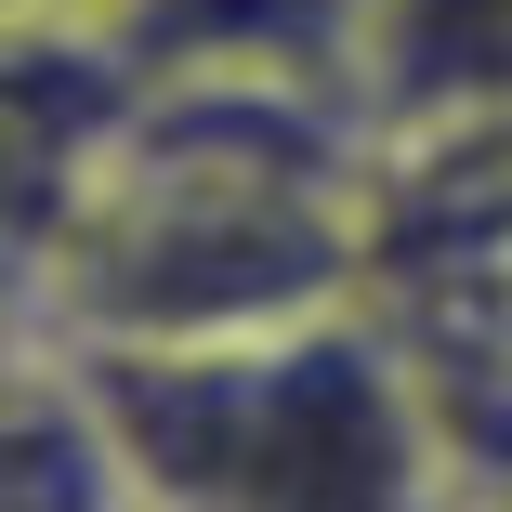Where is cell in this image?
Masks as SVG:
<instances>
[{"label": "cell", "instance_id": "7", "mask_svg": "<svg viewBox=\"0 0 512 512\" xmlns=\"http://www.w3.org/2000/svg\"><path fill=\"white\" fill-rule=\"evenodd\" d=\"M460 512H512V499H460Z\"/></svg>", "mask_w": 512, "mask_h": 512}, {"label": "cell", "instance_id": "1", "mask_svg": "<svg viewBox=\"0 0 512 512\" xmlns=\"http://www.w3.org/2000/svg\"><path fill=\"white\" fill-rule=\"evenodd\" d=\"M381 132L316 66H145V106L92 197L14 263V342L184 355L368 302Z\"/></svg>", "mask_w": 512, "mask_h": 512}, {"label": "cell", "instance_id": "6", "mask_svg": "<svg viewBox=\"0 0 512 512\" xmlns=\"http://www.w3.org/2000/svg\"><path fill=\"white\" fill-rule=\"evenodd\" d=\"M14 14H119V0H14Z\"/></svg>", "mask_w": 512, "mask_h": 512}, {"label": "cell", "instance_id": "5", "mask_svg": "<svg viewBox=\"0 0 512 512\" xmlns=\"http://www.w3.org/2000/svg\"><path fill=\"white\" fill-rule=\"evenodd\" d=\"M368 0H119V40L145 66H316L342 79Z\"/></svg>", "mask_w": 512, "mask_h": 512}, {"label": "cell", "instance_id": "4", "mask_svg": "<svg viewBox=\"0 0 512 512\" xmlns=\"http://www.w3.org/2000/svg\"><path fill=\"white\" fill-rule=\"evenodd\" d=\"M0 512H158L145 447L119 394L66 342H14V407H0Z\"/></svg>", "mask_w": 512, "mask_h": 512}, {"label": "cell", "instance_id": "2", "mask_svg": "<svg viewBox=\"0 0 512 512\" xmlns=\"http://www.w3.org/2000/svg\"><path fill=\"white\" fill-rule=\"evenodd\" d=\"M145 447L158 512H460L447 394L368 302L289 316L250 342L184 355H92Z\"/></svg>", "mask_w": 512, "mask_h": 512}, {"label": "cell", "instance_id": "3", "mask_svg": "<svg viewBox=\"0 0 512 512\" xmlns=\"http://www.w3.org/2000/svg\"><path fill=\"white\" fill-rule=\"evenodd\" d=\"M342 92L368 106L381 158L473 132V119H512V0H368Z\"/></svg>", "mask_w": 512, "mask_h": 512}]
</instances>
